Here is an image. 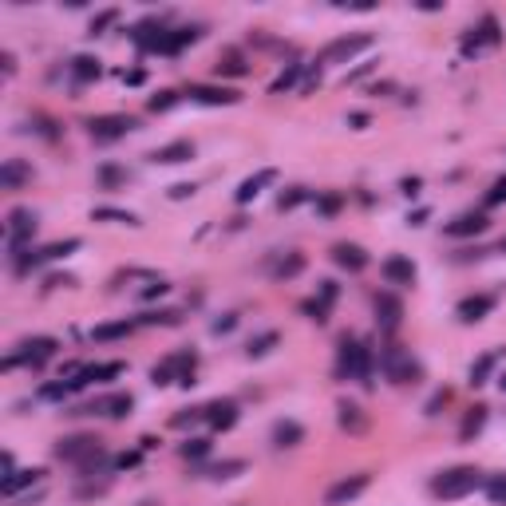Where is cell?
<instances>
[{
  "instance_id": "obj_18",
  "label": "cell",
  "mask_w": 506,
  "mask_h": 506,
  "mask_svg": "<svg viewBox=\"0 0 506 506\" xmlns=\"http://www.w3.org/2000/svg\"><path fill=\"white\" fill-rule=\"evenodd\" d=\"M206 423L218 427V431H229V427L238 423V404H234V399H214V404L206 407Z\"/></svg>"
},
{
  "instance_id": "obj_58",
  "label": "cell",
  "mask_w": 506,
  "mask_h": 506,
  "mask_svg": "<svg viewBox=\"0 0 506 506\" xmlns=\"http://www.w3.org/2000/svg\"><path fill=\"white\" fill-rule=\"evenodd\" d=\"M498 249H502V253H506V238H502V241H498Z\"/></svg>"
},
{
  "instance_id": "obj_40",
  "label": "cell",
  "mask_w": 506,
  "mask_h": 506,
  "mask_svg": "<svg viewBox=\"0 0 506 506\" xmlns=\"http://www.w3.org/2000/svg\"><path fill=\"white\" fill-rule=\"evenodd\" d=\"M174 103H179V95H174V91H159V95H150V103H147V107L155 111V115H159V111H170Z\"/></svg>"
},
{
  "instance_id": "obj_24",
  "label": "cell",
  "mask_w": 506,
  "mask_h": 506,
  "mask_svg": "<svg viewBox=\"0 0 506 506\" xmlns=\"http://www.w3.org/2000/svg\"><path fill=\"white\" fill-rule=\"evenodd\" d=\"M301 439H305V427H301L297 419H277V423H273V447H277V451L297 447Z\"/></svg>"
},
{
  "instance_id": "obj_23",
  "label": "cell",
  "mask_w": 506,
  "mask_h": 506,
  "mask_svg": "<svg viewBox=\"0 0 506 506\" xmlns=\"http://www.w3.org/2000/svg\"><path fill=\"white\" fill-rule=\"evenodd\" d=\"M490 308H495V297H486V293H478V297H463L459 301V320L475 325V320H483Z\"/></svg>"
},
{
  "instance_id": "obj_37",
  "label": "cell",
  "mask_w": 506,
  "mask_h": 506,
  "mask_svg": "<svg viewBox=\"0 0 506 506\" xmlns=\"http://www.w3.org/2000/svg\"><path fill=\"white\" fill-rule=\"evenodd\" d=\"M495 360L498 356H483V360H478V364H471V384H486V376H490V368H495Z\"/></svg>"
},
{
  "instance_id": "obj_35",
  "label": "cell",
  "mask_w": 506,
  "mask_h": 506,
  "mask_svg": "<svg viewBox=\"0 0 506 506\" xmlns=\"http://www.w3.org/2000/svg\"><path fill=\"white\" fill-rule=\"evenodd\" d=\"M123 182H127V170L111 167V162H103L100 167V186L103 190H115V186H123Z\"/></svg>"
},
{
  "instance_id": "obj_19",
  "label": "cell",
  "mask_w": 506,
  "mask_h": 506,
  "mask_svg": "<svg viewBox=\"0 0 506 506\" xmlns=\"http://www.w3.org/2000/svg\"><path fill=\"white\" fill-rule=\"evenodd\" d=\"M490 222L483 214H459L455 222H447V238H478Z\"/></svg>"
},
{
  "instance_id": "obj_14",
  "label": "cell",
  "mask_w": 506,
  "mask_h": 506,
  "mask_svg": "<svg viewBox=\"0 0 506 506\" xmlns=\"http://www.w3.org/2000/svg\"><path fill=\"white\" fill-rule=\"evenodd\" d=\"M190 100L206 103V107H234L241 95L234 88H206V83H194V88H190Z\"/></svg>"
},
{
  "instance_id": "obj_42",
  "label": "cell",
  "mask_w": 506,
  "mask_h": 506,
  "mask_svg": "<svg viewBox=\"0 0 506 506\" xmlns=\"http://www.w3.org/2000/svg\"><path fill=\"white\" fill-rule=\"evenodd\" d=\"M64 396H71L68 380H56V384H44L40 387V399H64Z\"/></svg>"
},
{
  "instance_id": "obj_5",
  "label": "cell",
  "mask_w": 506,
  "mask_h": 506,
  "mask_svg": "<svg viewBox=\"0 0 506 506\" xmlns=\"http://www.w3.org/2000/svg\"><path fill=\"white\" fill-rule=\"evenodd\" d=\"M52 356H56V340H52V337H32V340H24V344L16 348L8 360H4V368H16V364L40 368V364H48Z\"/></svg>"
},
{
  "instance_id": "obj_50",
  "label": "cell",
  "mask_w": 506,
  "mask_h": 506,
  "mask_svg": "<svg viewBox=\"0 0 506 506\" xmlns=\"http://www.w3.org/2000/svg\"><path fill=\"white\" fill-rule=\"evenodd\" d=\"M368 71H376V64H360L356 71H348V80H344V83H360V80L368 76Z\"/></svg>"
},
{
  "instance_id": "obj_8",
  "label": "cell",
  "mask_w": 506,
  "mask_h": 506,
  "mask_svg": "<svg viewBox=\"0 0 506 506\" xmlns=\"http://www.w3.org/2000/svg\"><path fill=\"white\" fill-rule=\"evenodd\" d=\"M139 123L131 119V115H100V119H91L88 123V131H91V139L95 143H115V139H123L127 131H135Z\"/></svg>"
},
{
  "instance_id": "obj_39",
  "label": "cell",
  "mask_w": 506,
  "mask_h": 506,
  "mask_svg": "<svg viewBox=\"0 0 506 506\" xmlns=\"http://www.w3.org/2000/svg\"><path fill=\"white\" fill-rule=\"evenodd\" d=\"M214 71H218V76H246V64H241V56H234V52H229V56H226V60H222Z\"/></svg>"
},
{
  "instance_id": "obj_32",
  "label": "cell",
  "mask_w": 506,
  "mask_h": 506,
  "mask_svg": "<svg viewBox=\"0 0 506 506\" xmlns=\"http://www.w3.org/2000/svg\"><path fill=\"white\" fill-rule=\"evenodd\" d=\"M127 332H131V320H115V325H100L91 332V340H100V344L103 340H123Z\"/></svg>"
},
{
  "instance_id": "obj_9",
  "label": "cell",
  "mask_w": 506,
  "mask_h": 506,
  "mask_svg": "<svg viewBox=\"0 0 506 506\" xmlns=\"http://www.w3.org/2000/svg\"><path fill=\"white\" fill-rule=\"evenodd\" d=\"M32 234H36V214H32V210H12L8 214V249L16 253V258L24 253Z\"/></svg>"
},
{
  "instance_id": "obj_13",
  "label": "cell",
  "mask_w": 506,
  "mask_h": 506,
  "mask_svg": "<svg viewBox=\"0 0 506 506\" xmlns=\"http://www.w3.org/2000/svg\"><path fill=\"white\" fill-rule=\"evenodd\" d=\"M131 407H135L131 392H115V396H100L95 404H88V407H83V411H88V416H107V419H119V416H127Z\"/></svg>"
},
{
  "instance_id": "obj_46",
  "label": "cell",
  "mask_w": 506,
  "mask_h": 506,
  "mask_svg": "<svg viewBox=\"0 0 506 506\" xmlns=\"http://www.w3.org/2000/svg\"><path fill=\"white\" fill-rule=\"evenodd\" d=\"M301 313H308V317H313V320H320V325H325V313H328V305H325V301H305V305H301Z\"/></svg>"
},
{
  "instance_id": "obj_26",
  "label": "cell",
  "mask_w": 506,
  "mask_h": 506,
  "mask_svg": "<svg viewBox=\"0 0 506 506\" xmlns=\"http://www.w3.org/2000/svg\"><path fill=\"white\" fill-rule=\"evenodd\" d=\"M273 179H277V170H258L253 179H246V182L238 186V202H241V206H246V202H253V198L261 194V186H269Z\"/></svg>"
},
{
  "instance_id": "obj_27",
  "label": "cell",
  "mask_w": 506,
  "mask_h": 506,
  "mask_svg": "<svg viewBox=\"0 0 506 506\" xmlns=\"http://www.w3.org/2000/svg\"><path fill=\"white\" fill-rule=\"evenodd\" d=\"M340 427L356 435V431H364V427H368V419H364V411H360L356 404H348V399H340Z\"/></svg>"
},
{
  "instance_id": "obj_59",
  "label": "cell",
  "mask_w": 506,
  "mask_h": 506,
  "mask_svg": "<svg viewBox=\"0 0 506 506\" xmlns=\"http://www.w3.org/2000/svg\"><path fill=\"white\" fill-rule=\"evenodd\" d=\"M143 506H147V502H143Z\"/></svg>"
},
{
  "instance_id": "obj_56",
  "label": "cell",
  "mask_w": 506,
  "mask_h": 506,
  "mask_svg": "<svg viewBox=\"0 0 506 506\" xmlns=\"http://www.w3.org/2000/svg\"><path fill=\"white\" fill-rule=\"evenodd\" d=\"M419 190V179H404V194H416Z\"/></svg>"
},
{
  "instance_id": "obj_12",
  "label": "cell",
  "mask_w": 506,
  "mask_h": 506,
  "mask_svg": "<svg viewBox=\"0 0 506 506\" xmlns=\"http://www.w3.org/2000/svg\"><path fill=\"white\" fill-rule=\"evenodd\" d=\"M368 483H372V475H348V478H340L337 486H328L325 506H344V502H352V498H360V495L368 490Z\"/></svg>"
},
{
  "instance_id": "obj_11",
  "label": "cell",
  "mask_w": 506,
  "mask_h": 506,
  "mask_svg": "<svg viewBox=\"0 0 506 506\" xmlns=\"http://www.w3.org/2000/svg\"><path fill=\"white\" fill-rule=\"evenodd\" d=\"M76 249H80V238L52 241V246H44V249H32L28 258H16V265H20V273H24V269H36V265H44V261H60V258H68V253H76Z\"/></svg>"
},
{
  "instance_id": "obj_44",
  "label": "cell",
  "mask_w": 506,
  "mask_h": 506,
  "mask_svg": "<svg viewBox=\"0 0 506 506\" xmlns=\"http://www.w3.org/2000/svg\"><path fill=\"white\" fill-rule=\"evenodd\" d=\"M206 451H210L206 439H186V443H182V459H202Z\"/></svg>"
},
{
  "instance_id": "obj_49",
  "label": "cell",
  "mask_w": 506,
  "mask_h": 506,
  "mask_svg": "<svg viewBox=\"0 0 506 506\" xmlns=\"http://www.w3.org/2000/svg\"><path fill=\"white\" fill-rule=\"evenodd\" d=\"M320 301H325V305L337 301V281H320Z\"/></svg>"
},
{
  "instance_id": "obj_1",
  "label": "cell",
  "mask_w": 506,
  "mask_h": 506,
  "mask_svg": "<svg viewBox=\"0 0 506 506\" xmlns=\"http://www.w3.org/2000/svg\"><path fill=\"white\" fill-rule=\"evenodd\" d=\"M483 483H486L483 471H475V466H451V471L431 478V495L451 502V498H463V495H471V490H478Z\"/></svg>"
},
{
  "instance_id": "obj_51",
  "label": "cell",
  "mask_w": 506,
  "mask_h": 506,
  "mask_svg": "<svg viewBox=\"0 0 506 506\" xmlns=\"http://www.w3.org/2000/svg\"><path fill=\"white\" fill-rule=\"evenodd\" d=\"M167 289H170L167 281H155V285H147V289H143V297H147V301H150V297H162Z\"/></svg>"
},
{
  "instance_id": "obj_53",
  "label": "cell",
  "mask_w": 506,
  "mask_h": 506,
  "mask_svg": "<svg viewBox=\"0 0 506 506\" xmlns=\"http://www.w3.org/2000/svg\"><path fill=\"white\" fill-rule=\"evenodd\" d=\"M238 325V317H226V320H214V332H229V328Z\"/></svg>"
},
{
  "instance_id": "obj_29",
  "label": "cell",
  "mask_w": 506,
  "mask_h": 506,
  "mask_svg": "<svg viewBox=\"0 0 506 506\" xmlns=\"http://www.w3.org/2000/svg\"><path fill=\"white\" fill-rule=\"evenodd\" d=\"M100 60H91V56H76V60H71V76H76V80L80 83H91V80H100Z\"/></svg>"
},
{
  "instance_id": "obj_7",
  "label": "cell",
  "mask_w": 506,
  "mask_h": 506,
  "mask_svg": "<svg viewBox=\"0 0 506 506\" xmlns=\"http://www.w3.org/2000/svg\"><path fill=\"white\" fill-rule=\"evenodd\" d=\"M372 48V36L368 32H356V36H340V40L325 44V52H320V64H348L356 52Z\"/></svg>"
},
{
  "instance_id": "obj_41",
  "label": "cell",
  "mask_w": 506,
  "mask_h": 506,
  "mask_svg": "<svg viewBox=\"0 0 506 506\" xmlns=\"http://www.w3.org/2000/svg\"><path fill=\"white\" fill-rule=\"evenodd\" d=\"M95 222H123V226H135V214H123V210H95Z\"/></svg>"
},
{
  "instance_id": "obj_52",
  "label": "cell",
  "mask_w": 506,
  "mask_h": 506,
  "mask_svg": "<svg viewBox=\"0 0 506 506\" xmlns=\"http://www.w3.org/2000/svg\"><path fill=\"white\" fill-rule=\"evenodd\" d=\"M186 194H194V186H190V182H179V186H170V198H186Z\"/></svg>"
},
{
  "instance_id": "obj_4",
  "label": "cell",
  "mask_w": 506,
  "mask_h": 506,
  "mask_svg": "<svg viewBox=\"0 0 506 506\" xmlns=\"http://www.w3.org/2000/svg\"><path fill=\"white\" fill-rule=\"evenodd\" d=\"M380 364H384V376L392 380V384H416V380H419V364L411 360V352H404L399 344L384 348Z\"/></svg>"
},
{
  "instance_id": "obj_31",
  "label": "cell",
  "mask_w": 506,
  "mask_h": 506,
  "mask_svg": "<svg viewBox=\"0 0 506 506\" xmlns=\"http://www.w3.org/2000/svg\"><path fill=\"white\" fill-rule=\"evenodd\" d=\"M301 71H305V64H301V60H293V64H289V68L281 71L277 80H273V95H277V91H289V88H297Z\"/></svg>"
},
{
  "instance_id": "obj_17",
  "label": "cell",
  "mask_w": 506,
  "mask_h": 506,
  "mask_svg": "<svg viewBox=\"0 0 506 506\" xmlns=\"http://www.w3.org/2000/svg\"><path fill=\"white\" fill-rule=\"evenodd\" d=\"M40 483H44V471L40 466H28V471H12V475L0 483V490H4V498H16L24 486H40Z\"/></svg>"
},
{
  "instance_id": "obj_45",
  "label": "cell",
  "mask_w": 506,
  "mask_h": 506,
  "mask_svg": "<svg viewBox=\"0 0 506 506\" xmlns=\"http://www.w3.org/2000/svg\"><path fill=\"white\" fill-rule=\"evenodd\" d=\"M119 20V12L115 8H107V12H100V16H95V20H91V36H100L103 28H111V24Z\"/></svg>"
},
{
  "instance_id": "obj_47",
  "label": "cell",
  "mask_w": 506,
  "mask_h": 506,
  "mask_svg": "<svg viewBox=\"0 0 506 506\" xmlns=\"http://www.w3.org/2000/svg\"><path fill=\"white\" fill-rule=\"evenodd\" d=\"M506 202V179H498L495 186L486 190V206H502Z\"/></svg>"
},
{
  "instance_id": "obj_22",
  "label": "cell",
  "mask_w": 506,
  "mask_h": 506,
  "mask_svg": "<svg viewBox=\"0 0 506 506\" xmlns=\"http://www.w3.org/2000/svg\"><path fill=\"white\" fill-rule=\"evenodd\" d=\"M24 182H32V167L20 159H8L4 167H0V186L4 190H20Z\"/></svg>"
},
{
  "instance_id": "obj_34",
  "label": "cell",
  "mask_w": 506,
  "mask_h": 506,
  "mask_svg": "<svg viewBox=\"0 0 506 506\" xmlns=\"http://www.w3.org/2000/svg\"><path fill=\"white\" fill-rule=\"evenodd\" d=\"M277 348V332H261V337H253L249 340V360H258V356H265V352H273Z\"/></svg>"
},
{
  "instance_id": "obj_33",
  "label": "cell",
  "mask_w": 506,
  "mask_h": 506,
  "mask_svg": "<svg viewBox=\"0 0 506 506\" xmlns=\"http://www.w3.org/2000/svg\"><path fill=\"white\" fill-rule=\"evenodd\" d=\"M241 471H246V463H241V459H226V463L206 466L202 475H210V478H234V475H241Z\"/></svg>"
},
{
  "instance_id": "obj_15",
  "label": "cell",
  "mask_w": 506,
  "mask_h": 506,
  "mask_svg": "<svg viewBox=\"0 0 506 506\" xmlns=\"http://www.w3.org/2000/svg\"><path fill=\"white\" fill-rule=\"evenodd\" d=\"M416 273H419V269H416V261H411V258H399V253H396V258L384 261L387 285H416Z\"/></svg>"
},
{
  "instance_id": "obj_3",
  "label": "cell",
  "mask_w": 506,
  "mask_h": 506,
  "mask_svg": "<svg viewBox=\"0 0 506 506\" xmlns=\"http://www.w3.org/2000/svg\"><path fill=\"white\" fill-rule=\"evenodd\" d=\"M194 364H198V356H194V352H179V356H167L162 364L150 368V380H155L159 387H162V384H174V380L190 387V384H194V380H190Z\"/></svg>"
},
{
  "instance_id": "obj_48",
  "label": "cell",
  "mask_w": 506,
  "mask_h": 506,
  "mask_svg": "<svg viewBox=\"0 0 506 506\" xmlns=\"http://www.w3.org/2000/svg\"><path fill=\"white\" fill-rule=\"evenodd\" d=\"M317 206H320V214H337V210H340V194H325Z\"/></svg>"
},
{
  "instance_id": "obj_20",
  "label": "cell",
  "mask_w": 506,
  "mask_h": 506,
  "mask_svg": "<svg viewBox=\"0 0 506 506\" xmlns=\"http://www.w3.org/2000/svg\"><path fill=\"white\" fill-rule=\"evenodd\" d=\"M190 159H194V143H186V139L170 143V147L150 155V162H159V167H179V162H190Z\"/></svg>"
},
{
  "instance_id": "obj_55",
  "label": "cell",
  "mask_w": 506,
  "mask_h": 506,
  "mask_svg": "<svg viewBox=\"0 0 506 506\" xmlns=\"http://www.w3.org/2000/svg\"><path fill=\"white\" fill-rule=\"evenodd\" d=\"M348 123H352V127L360 131V127H368V115H348Z\"/></svg>"
},
{
  "instance_id": "obj_36",
  "label": "cell",
  "mask_w": 506,
  "mask_h": 506,
  "mask_svg": "<svg viewBox=\"0 0 506 506\" xmlns=\"http://www.w3.org/2000/svg\"><path fill=\"white\" fill-rule=\"evenodd\" d=\"M179 313L174 308H159V313H147V317H139V325H179Z\"/></svg>"
},
{
  "instance_id": "obj_25",
  "label": "cell",
  "mask_w": 506,
  "mask_h": 506,
  "mask_svg": "<svg viewBox=\"0 0 506 506\" xmlns=\"http://www.w3.org/2000/svg\"><path fill=\"white\" fill-rule=\"evenodd\" d=\"M202 36V28H174V32H167L162 36V44H159V52H167V56H174V52H182L186 44H194Z\"/></svg>"
},
{
  "instance_id": "obj_10",
  "label": "cell",
  "mask_w": 506,
  "mask_h": 506,
  "mask_svg": "<svg viewBox=\"0 0 506 506\" xmlns=\"http://www.w3.org/2000/svg\"><path fill=\"white\" fill-rule=\"evenodd\" d=\"M115 376H123V360H111V364H88V368H80V372L68 380V387L71 392H80V387H88V384H107V380H115Z\"/></svg>"
},
{
  "instance_id": "obj_16",
  "label": "cell",
  "mask_w": 506,
  "mask_h": 506,
  "mask_svg": "<svg viewBox=\"0 0 506 506\" xmlns=\"http://www.w3.org/2000/svg\"><path fill=\"white\" fill-rule=\"evenodd\" d=\"M332 261H337L340 269H348V273H360V269L368 265V253L360 246H352V241H337V246H332Z\"/></svg>"
},
{
  "instance_id": "obj_2",
  "label": "cell",
  "mask_w": 506,
  "mask_h": 506,
  "mask_svg": "<svg viewBox=\"0 0 506 506\" xmlns=\"http://www.w3.org/2000/svg\"><path fill=\"white\" fill-rule=\"evenodd\" d=\"M337 372L348 380H360V384H372V352H368L360 340H340V360H337Z\"/></svg>"
},
{
  "instance_id": "obj_43",
  "label": "cell",
  "mask_w": 506,
  "mask_h": 506,
  "mask_svg": "<svg viewBox=\"0 0 506 506\" xmlns=\"http://www.w3.org/2000/svg\"><path fill=\"white\" fill-rule=\"evenodd\" d=\"M486 495L495 498V502H506V475H495V478H486Z\"/></svg>"
},
{
  "instance_id": "obj_54",
  "label": "cell",
  "mask_w": 506,
  "mask_h": 506,
  "mask_svg": "<svg viewBox=\"0 0 506 506\" xmlns=\"http://www.w3.org/2000/svg\"><path fill=\"white\" fill-rule=\"evenodd\" d=\"M48 285H52V289H60V285H76V277H68V273H64V277H48Z\"/></svg>"
},
{
  "instance_id": "obj_57",
  "label": "cell",
  "mask_w": 506,
  "mask_h": 506,
  "mask_svg": "<svg viewBox=\"0 0 506 506\" xmlns=\"http://www.w3.org/2000/svg\"><path fill=\"white\" fill-rule=\"evenodd\" d=\"M498 387H502V392H506V376H502V380H498Z\"/></svg>"
},
{
  "instance_id": "obj_30",
  "label": "cell",
  "mask_w": 506,
  "mask_h": 506,
  "mask_svg": "<svg viewBox=\"0 0 506 506\" xmlns=\"http://www.w3.org/2000/svg\"><path fill=\"white\" fill-rule=\"evenodd\" d=\"M301 269H305V258H301V253H289V258H281L277 265H273V277H277V281H285V277H297Z\"/></svg>"
},
{
  "instance_id": "obj_21",
  "label": "cell",
  "mask_w": 506,
  "mask_h": 506,
  "mask_svg": "<svg viewBox=\"0 0 506 506\" xmlns=\"http://www.w3.org/2000/svg\"><path fill=\"white\" fill-rule=\"evenodd\" d=\"M399 317H404V305H399L392 293H380V297H376V320H380V328L392 332V328L399 325Z\"/></svg>"
},
{
  "instance_id": "obj_38",
  "label": "cell",
  "mask_w": 506,
  "mask_h": 506,
  "mask_svg": "<svg viewBox=\"0 0 506 506\" xmlns=\"http://www.w3.org/2000/svg\"><path fill=\"white\" fill-rule=\"evenodd\" d=\"M305 198H308V190L305 186H293L289 194H281V198H277V210H297Z\"/></svg>"
},
{
  "instance_id": "obj_6",
  "label": "cell",
  "mask_w": 506,
  "mask_h": 506,
  "mask_svg": "<svg viewBox=\"0 0 506 506\" xmlns=\"http://www.w3.org/2000/svg\"><path fill=\"white\" fill-rule=\"evenodd\" d=\"M103 447L95 435H71V439H60L56 443V459H64V463H91V459H100Z\"/></svg>"
},
{
  "instance_id": "obj_28",
  "label": "cell",
  "mask_w": 506,
  "mask_h": 506,
  "mask_svg": "<svg viewBox=\"0 0 506 506\" xmlns=\"http://www.w3.org/2000/svg\"><path fill=\"white\" fill-rule=\"evenodd\" d=\"M483 427H486V407H471V411H466V419H463V427H459V439H463V443H471V439H475Z\"/></svg>"
}]
</instances>
